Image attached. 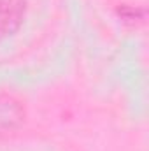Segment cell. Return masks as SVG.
Segmentation results:
<instances>
[{
  "mask_svg": "<svg viewBox=\"0 0 149 151\" xmlns=\"http://www.w3.org/2000/svg\"><path fill=\"white\" fill-rule=\"evenodd\" d=\"M23 0H0V39L12 34L23 19Z\"/></svg>",
  "mask_w": 149,
  "mask_h": 151,
  "instance_id": "1",
  "label": "cell"
},
{
  "mask_svg": "<svg viewBox=\"0 0 149 151\" xmlns=\"http://www.w3.org/2000/svg\"><path fill=\"white\" fill-rule=\"evenodd\" d=\"M19 119V109L11 100H0V132L11 128Z\"/></svg>",
  "mask_w": 149,
  "mask_h": 151,
  "instance_id": "2",
  "label": "cell"
}]
</instances>
